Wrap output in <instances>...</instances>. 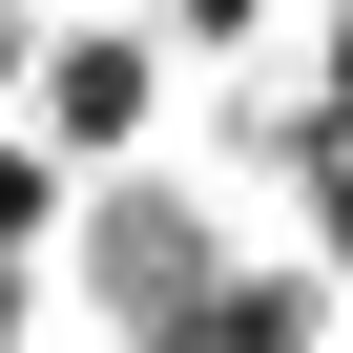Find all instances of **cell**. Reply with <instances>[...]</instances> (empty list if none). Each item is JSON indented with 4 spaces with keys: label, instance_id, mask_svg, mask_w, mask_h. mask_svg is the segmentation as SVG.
Here are the masks:
<instances>
[{
    "label": "cell",
    "instance_id": "cell-1",
    "mask_svg": "<svg viewBox=\"0 0 353 353\" xmlns=\"http://www.w3.org/2000/svg\"><path fill=\"white\" fill-rule=\"evenodd\" d=\"M21 104H42V166H125V145H145V104H166V42L63 21V42H21Z\"/></svg>",
    "mask_w": 353,
    "mask_h": 353
},
{
    "label": "cell",
    "instance_id": "cell-2",
    "mask_svg": "<svg viewBox=\"0 0 353 353\" xmlns=\"http://www.w3.org/2000/svg\"><path fill=\"white\" fill-rule=\"evenodd\" d=\"M42 229H63V166H42V145H0V270H21Z\"/></svg>",
    "mask_w": 353,
    "mask_h": 353
},
{
    "label": "cell",
    "instance_id": "cell-3",
    "mask_svg": "<svg viewBox=\"0 0 353 353\" xmlns=\"http://www.w3.org/2000/svg\"><path fill=\"white\" fill-rule=\"evenodd\" d=\"M270 21H291V0H166V42H208V63H229V42H270Z\"/></svg>",
    "mask_w": 353,
    "mask_h": 353
},
{
    "label": "cell",
    "instance_id": "cell-4",
    "mask_svg": "<svg viewBox=\"0 0 353 353\" xmlns=\"http://www.w3.org/2000/svg\"><path fill=\"white\" fill-rule=\"evenodd\" d=\"M21 42H42V21H21V0H0V104H21Z\"/></svg>",
    "mask_w": 353,
    "mask_h": 353
}]
</instances>
